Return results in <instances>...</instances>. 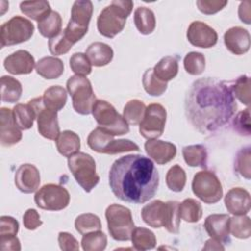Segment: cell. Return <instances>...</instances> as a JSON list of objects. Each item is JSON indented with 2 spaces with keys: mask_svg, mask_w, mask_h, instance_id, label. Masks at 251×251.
<instances>
[{
  "mask_svg": "<svg viewBox=\"0 0 251 251\" xmlns=\"http://www.w3.org/2000/svg\"><path fill=\"white\" fill-rule=\"evenodd\" d=\"M236 108L231 85L212 77L195 80L184 100L187 120L203 134L224 126L234 115Z\"/></svg>",
  "mask_w": 251,
  "mask_h": 251,
  "instance_id": "6da1fadb",
  "label": "cell"
},
{
  "mask_svg": "<svg viewBox=\"0 0 251 251\" xmlns=\"http://www.w3.org/2000/svg\"><path fill=\"white\" fill-rule=\"evenodd\" d=\"M109 185L120 200L143 204L155 196L159 187V173L149 158L140 154L126 155L113 163Z\"/></svg>",
  "mask_w": 251,
  "mask_h": 251,
  "instance_id": "7a4b0ae2",
  "label": "cell"
},
{
  "mask_svg": "<svg viewBox=\"0 0 251 251\" xmlns=\"http://www.w3.org/2000/svg\"><path fill=\"white\" fill-rule=\"evenodd\" d=\"M141 218L151 227L164 226L171 233L179 231V203L177 201L163 202L154 200L145 205L141 210Z\"/></svg>",
  "mask_w": 251,
  "mask_h": 251,
  "instance_id": "3957f363",
  "label": "cell"
},
{
  "mask_svg": "<svg viewBox=\"0 0 251 251\" xmlns=\"http://www.w3.org/2000/svg\"><path fill=\"white\" fill-rule=\"evenodd\" d=\"M132 8L133 2L130 0L112 1L98 16L97 28L99 33L108 38L115 37L124 29Z\"/></svg>",
  "mask_w": 251,
  "mask_h": 251,
  "instance_id": "277c9868",
  "label": "cell"
},
{
  "mask_svg": "<svg viewBox=\"0 0 251 251\" xmlns=\"http://www.w3.org/2000/svg\"><path fill=\"white\" fill-rule=\"evenodd\" d=\"M68 167L76 182L85 192H90L99 182L94 159L87 153L77 152L68 158Z\"/></svg>",
  "mask_w": 251,
  "mask_h": 251,
  "instance_id": "5b68a950",
  "label": "cell"
},
{
  "mask_svg": "<svg viewBox=\"0 0 251 251\" xmlns=\"http://www.w3.org/2000/svg\"><path fill=\"white\" fill-rule=\"evenodd\" d=\"M92 115L98 127L113 136L124 135L129 131L128 124L124 117L105 100H96L92 108Z\"/></svg>",
  "mask_w": 251,
  "mask_h": 251,
  "instance_id": "8992f818",
  "label": "cell"
},
{
  "mask_svg": "<svg viewBox=\"0 0 251 251\" xmlns=\"http://www.w3.org/2000/svg\"><path fill=\"white\" fill-rule=\"evenodd\" d=\"M105 217L109 233L113 239L127 241L131 238V233L135 226L128 208L119 204H112L107 207Z\"/></svg>",
  "mask_w": 251,
  "mask_h": 251,
  "instance_id": "52a82bcc",
  "label": "cell"
},
{
  "mask_svg": "<svg viewBox=\"0 0 251 251\" xmlns=\"http://www.w3.org/2000/svg\"><path fill=\"white\" fill-rule=\"evenodd\" d=\"M92 12L93 5L89 0H78L74 3L71 19L66 28L63 29V33L71 43H76L86 34Z\"/></svg>",
  "mask_w": 251,
  "mask_h": 251,
  "instance_id": "ba28073f",
  "label": "cell"
},
{
  "mask_svg": "<svg viewBox=\"0 0 251 251\" xmlns=\"http://www.w3.org/2000/svg\"><path fill=\"white\" fill-rule=\"evenodd\" d=\"M67 90L72 97L74 110L80 115H89L96 102L91 83L82 75H73L67 81Z\"/></svg>",
  "mask_w": 251,
  "mask_h": 251,
  "instance_id": "9c48e42d",
  "label": "cell"
},
{
  "mask_svg": "<svg viewBox=\"0 0 251 251\" xmlns=\"http://www.w3.org/2000/svg\"><path fill=\"white\" fill-rule=\"evenodd\" d=\"M87 144L90 149L97 153L103 154H119L128 151H138L139 146L129 139H114V136L96 127L88 137Z\"/></svg>",
  "mask_w": 251,
  "mask_h": 251,
  "instance_id": "30bf717a",
  "label": "cell"
},
{
  "mask_svg": "<svg viewBox=\"0 0 251 251\" xmlns=\"http://www.w3.org/2000/svg\"><path fill=\"white\" fill-rule=\"evenodd\" d=\"M191 186L193 193L206 204H215L223 196L222 183L211 171L204 170L196 173Z\"/></svg>",
  "mask_w": 251,
  "mask_h": 251,
  "instance_id": "8fae6325",
  "label": "cell"
},
{
  "mask_svg": "<svg viewBox=\"0 0 251 251\" xmlns=\"http://www.w3.org/2000/svg\"><path fill=\"white\" fill-rule=\"evenodd\" d=\"M33 31L34 25L29 20L21 16L13 17L1 25V48L29 40Z\"/></svg>",
  "mask_w": 251,
  "mask_h": 251,
  "instance_id": "7c38bea8",
  "label": "cell"
},
{
  "mask_svg": "<svg viewBox=\"0 0 251 251\" xmlns=\"http://www.w3.org/2000/svg\"><path fill=\"white\" fill-rule=\"evenodd\" d=\"M37 207L47 211H60L70 203L69 191L62 185L48 183L43 185L34 195Z\"/></svg>",
  "mask_w": 251,
  "mask_h": 251,
  "instance_id": "4fadbf2b",
  "label": "cell"
},
{
  "mask_svg": "<svg viewBox=\"0 0 251 251\" xmlns=\"http://www.w3.org/2000/svg\"><path fill=\"white\" fill-rule=\"evenodd\" d=\"M28 103L35 112L39 133L47 139L56 140L61 133L57 112L46 108L42 97L33 98Z\"/></svg>",
  "mask_w": 251,
  "mask_h": 251,
  "instance_id": "5bb4252c",
  "label": "cell"
},
{
  "mask_svg": "<svg viewBox=\"0 0 251 251\" xmlns=\"http://www.w3.org/2000/svg\"><path fill=\"white\" fill-rule=\"evenodd\" d=\"M167 111L159 103H152L146 107L144 118L139 124V132L146 139L159 138L165 129Z\"/></svg>",
  "mask_w": 251,
  "mask_h": 251,
  "instance_id": "9a60e30c",
  "label": "cell"
},
{
  "mask_svg": "<svg viewBox=\"0 0 251 251\" xmlns=\"http://www.w3.org/2000/svg\"><path fill=\"white\" fill-rule=\"evenodd\" d=\"M186 37L193 46L201 48H211L215 46L218 41L216 30L200 21H195L190 24Z\"/></svg>",
  "mask_w": 251,
  "mask_h": 251,
  "instance_id": "2e32d148",
  "label": "cell"
},
{
  "mask_svg": "<svg viewBox=\"0 0 251 251\" xmlns=\"http://www.w3.org/2000/svg\"><path fill=\"white\" fill-rule=\"evenodd\" d=\"M22 139L21 128L16 125L13 110L2 107L0 109V142L2 146L9 147Z\"/></svg>",
  "mask_w": 251,
  "mask_h": 251,
  "instance_id": "e0dca14e",
  "label": "cell"
},
{
  "mask_svg": "<svg viewBox=\"0 0 251 251\" xmlns=\"http://www.w3.org/2000/svg\"><path fill=\"white\" fill-rule=\"evenodd\" d=\"M15 184L23 193L28 194L36 191L40 184L38 169L32 164L21 165L15 174Z\"/></svg>",
  "mask_w": 251,
  "mask_h": 251,
  "instance_id": "ac0fdd59",
  "label": "cell"
},
{
  "mask_svg": "<svg viewBox=\"0 0 251 251\" xmlns=\"http://www.w3.org/2000/svg\"><path fill=\"white\" fill-rule=\"evenodd\" d=\"M229 220L230 217L226 214H212L206 218L204 227L211 238L221 243H226L230 241Z\"/></svg>",
  "mask_w": 251,
  "mask_h": 251,
  "instance_id": "d6986e66",
  "label": "cell"
},
{
  "mask_svg": "<svg viewBox=\"0 0 251 251\" xmlns=\"http://www.w3.org/2000/svg\"><path fill=\"white\" fill-rule=\"evenodd\" d=\"M35 66L33 56L26 50H18L4 60L5 69L12 75L30 74Z\"/></svg>",
  "mask_w": 251,
  "mask_h": 251,
  "instance_id": "ffe728a7",
  "label": "cell"
},
{
  "mask_svg": "<svg viewBox=\"0 0 251 251\" xmlns=\"http://www.w3.org/2000/svg\"><path fill=\"white\" fill-rule=\"evenodd\" d=\"M224 42L232 54L242 55L250 48V34L241 26H233L225 32Z\"/></svg>",
  "mask_w": 251,
  "mask_h": 251,
  "instance_id": "44dd1931",
  "label": "cell"
},
{
  "mask_svg": "<svg viewBox=\"0 0 251 251\" xmlns=\"http://www.w3.org/2000/svg\"><path fill=\"white\" fill-rule=\"evenodd\" d=\"M225 205L226 210L234 215H246L251 207V198L249 192L241 187H233L225 196Z\"/></svg>",
  "mask_w": 251,
  "mask_h": 251,
  "instance_id": "7402d4cb",
  "label": "cell"
},
{
  "mask_svg": "<svg viewBox=\"0 0 251 251\" xmlns=\"http://www.w3.org/2000/svg\"><path fill=\"white\" fill-rule=\"evenodd\" d=\"M144 148L147 155L159 165L169 163L176 155V145L168 141L148 139L144 144Z\"/></svg>",
  "mask_w": 251,
  "mask_h": 251,
  "instance_id": "603a6c76",
  "label": "cell"
},
{
  "mask_svg": "<svg viewBox=\"0 0 251 251\" xmlns=\"http://www.w3.org/2000/svg\"><path fill=\"white\" fill-rule=\"evenodd\" d=\"M85 55L89 59L91 65L95 67H103L112 61L114 52L110 45L97 41L91 43L86 48Z\"/></svg>",
  "mask_w": 251,
  "mask_h": 251,
  "instance_id": "cb8c5ba5",
  "label": "cell"
},
{
  "mask_svg": "<svg viewBox=\"0 0 251 251\" xmlns=\"http://www.w3.org/2000/svg\"><path fill=\"white\" fill-rule=\"evenodd\" d=\"M35 71L46 79H56L64 73V63L61 59L53 56L43 57L36 63Z\"/></svg>",
  "mask_w": 251,
  "mask_h": 251,
  "instance_id": "d4e9b609",
  "label": "cell"
},
{
  "mask_svg": "<svg viewBox=\"0 0 251 251\" xmlns=\"http://www.w3.org/2000/svg\"><path fill=\"white\" fill-rule=\"evenodd\" d=\"M56 146L61 155L69 158L79 151L80 138L72 130H64L56 139Z\"/></svg>",
  "mask_w": 251,
  "mask_h": 251,
  "instance_id": "484cf974",
  "label": "cell"
},
{
  "mask_svg": "<svg viewBox=\"0 0 251 251\" xmlns=\"http://www.w3.org/2000/svg\"><path fill=\"white\" fill-rule=\"evenodd\" d=\"M134 24L141 34H150L156 27V19L153 11L146 7H138L134 11Z\"/></svg>",
  "mask_w": 251,
  "mask_h": 251,
  "instance_id": "4316f807",
  "label": "cell"
},
{
  "mask_svg": "<svg viewBox=\"0 0 251 251\" xmlns=\"http://www.w3.org/2000/svg\"><path fill=\"white\" fill-rule=\"evenodd\" d=\"M42 99L46 108L58 112L66 105L67 91L60 85H53L44 91Z\"/></svg>",
  "mask_w": 251,
  "mask_h": 251,
  "instance_id": "83f0119b",
  "label": "cell"
},
{
  "mask_svg": "<svg viewBox=\"0 0 251 251\" xmlns=\"http://www.w3.org/2000/svg\"><path fill=\"white\" fill-rule=\"evenodd\" d=\"M20 10L24 15L36 22H40L52 11L49 2L44 0L21 2Z\"/></svg>",
  "mask_w": 251,
  "mask_h": 251,
  "instance_id": "f1b7e54d",
  "label": "cell"
},
{
  "mask_svg": "<svg viewBox=\"0 0 251 251\" xmlns=\"http://www.w3.org/2000/svg\"><path fill=\"white\" fill-rule=\"evenodd\" d=\"M23 92L21 82L8 75L1 77V100L7 103H16L20 100Z\"/></svg>",
  "mask_w": 251,
  "mask_h": 251,
  "instance_id": "f546056e",
  "label": "cell"
},
{
  "mask_svg": "<svg viewBox=\"0 0 251 251\" xmlns=\"http://www.w3.org/2000/svg\"><path fill=\"white\" fill-rule=\"evenodd\" d=\"M154 75L161 80L168 82L175 78L178 72L177 60L173 56L163 57L153 68Z\"/></svg>",
  "mask_w": 251,
  "mask_h": 251,
  "instance_id": "4dcf8cb0",
  "label": "cell"
},
{
  "mask_svg": "<svg viewBox=\"0 0 251 251\" xmlns=\"http://www.w3.org/2000/svg\"><path fill=\"white\" fill-rule=\"evenodd\" d=\"M40 34L47 38H53L61 32L62 18L56 11H51L45 18H43L37 25Z\"/></svg>",
  "mask_w": 251,
  "mask_h": 251,
  "instance_id": "1f68e13d",
  "label": "cell"
},
{
  "mask_svg": "<svg viewBox=\"0 0 251 251\" xmlns=\"http://www.w3.org/2000/svg\"><path fill=\"white\" fill-rule=\"evenodd\" d=\"M182 156L185 163L190 167H206L208 153L201 144L184 146L182 148Z\"/></svg>",
  "mask_w": 251,
  "mask_h": 251,
  "instance_id": "d6a6232c",
  "label": "cell"
},
{
  "mask_svg": "<svg viewBox=\"0 0 251 251\" xmlns=\"http://www.w3.org/2000/svg\"><path fill=\"white\" fill-rule=\"evenodd\" d=\"M13 116L16 125L24 130L29 129L33 126V122L36 119L33 108L27 104L19 103L13 108Z\"/></svg>",
  "mask_w": 251,
  "mask_h": 251,
  "instance_id": "836d02e7",
  "label": "cell"
},
{
  "mask_svg": "<svg viewBox=\"0 0 251 251\" xmlns=\"http://www.w3.org/2000/svg\"><path fill=\"white\" fill-rule=\"evenodd\" d=\"M131 242L135 250H148L156 246L157 240L155 234L145 227H134L131 233Z\"/></svg>",
  "mask_w": 251,
  "mask_h": 251,
  "instance_id": "e575fe53",
  "label": "cell"
},
{
  "mask_svg": "<svg viewBox=\"0 0 251 251\" xmlns=\"http://www.w3.org/2000/svg\"><path fill=\"white\" fill-rule=\"evenodd\" d=\"M146 106L145 104L137 99L129 100L124 107L123 117L128 125L137 126L141 123L144 118Z\"/></svg>",
  "mask_w": 251,
  "mask_h": 251,
  "instance_id": "d590c367",
  "label": "cell"
},
{
  "mask_svg": "<svg viewBox=\"0 0 251 251\" xmlns=\"http://www.w3.org/2000/svg\"><path fill=\"white\" fill-rule=\"evenodd\" d=\"M202 214V206L195 199L187 198L179 203V216L187 223L198 222L201 219Z\"/></svg>",
  "mask_w": 251,
  "mask_h": 251,
  "instance_id": "8d00e7d4",
  "label": "cell"
},
{
  "mask_svg": "<svg viewBox=\"0 0 251 251\" xmlns=\"http://www.w3.org/2000/svg\"><path fill=\"white\" fill-rule=\"evenodd\" d=\"M142 84L145 91L152 96L162 95L168 87L166 81L159 79L153 72L152 68L147 69L142 75Z\"/></svg>",
  "mask_w": 251,
  "mask_h": 251,
  "instance_id": "74e56055",
  "label": "cell"
},
{
  "mask_svg": "<svg viewBox=\"0 0 251 251\" xmlns=\"http://www.w3.org/2000/svg\"><path fill=\"white\" fill-rule=\"evenodd\" d=\"M229 232L236 238L246 239L251 235V221L245 215L234 216L229 220Z\"/></svg>",
  "mask_w": 251,
  "mask_h": 251,
  "instance_id": "f35d334b",
  "label": "cell"
},
{
  "mask_svg": "<svg viewBox=\"0 0 251 251\" xmlns=\"http://www.w3.org/2000/svg\"><path fill=\"white\" fill-rule=\"evenodd\" d=\"M101 222L100 219L91 213L81 214L76 217L75 221V227L78 233L81 235L86 234L91 231L100 230L101 229Z\"/></svg>",
  "mask_w": 251,
  "mask_h": 251,
  "instance_id": "ab89813d",
  "label": "cell"
},
{
  "mask_svg": "<svg viewBox=\"0 0 251 251\" xmlns=\"http://www.w3.org/2000/svg\"><path fill=\"white\" fill-rule=\"evenodd\" d=\"M81 246L84 251H102L107 246V236L100 230L83 234Z\"/></svg>",
  "mask_w": 251,
  "mask_h": 251,
  "instance_id": "60d3db41",
  "label": "cell"
},
{
  "mask_svg": "<svg viewBox=\"0 0 251 251\" xmlns=\"http://www.w3.org/2000/svg\"><path fill=\"white\" fill-rule=\"evenodd\" d=\"M185 182L186 175L180 166L175 165L170 168L166 175V183L170 190L174 192H180L184 188Z\"/></svg>",
  "mask_w": 251,
  "mask_h": 251,
  "instance_id": "b9f144b4",
  "label": "cell"
},
{
  "mask_svg": "<svg viewBox=\"0 0 251 251\" xmlns=\"http://www.w3.org/2000/svg\"><path fill=\"white\" fill-rule=\"evenodd\" d=\"M183 66L189 75H198L205 70V57L199 52H189L183 59Z\"/></svg>",
  "mask_w": 251,
  "mask_h": 251,
  "instance_id": "7bdbcfd3",
  "label": "cell"
},
{
  "mask_svg": "<svg viewBox=\"0 0 251 251\" xmlns=\"http://www.w3.org/2000/svg\"><path fill=\"white\" fill-rule=\"evenodd\" d=\"M233 96H235L242 104L249 106L250 104V78L243 75L239 76L231 85Z\"/></svg>",
  "mask_w": 251,
  "mask_h": 251,
  "instance_id": "ee69618b",
  "label": "cell"
},
{
  "mask_svg": "<svg viewBox=\"0 0 251 251\" xmlns=\"http://www.w3.org/2000/svg\"><path fill=\"white\" fill-rule=\"evenodd\" d=\"M70 67L77 75H88L91 73V63L87 56L81 52L72 55L70 58Z\"/></svg>",
  "mask_w": 251,
  "mask_h": 251,
  "instance_id": "f6af8a7d",
  "label": "cell"
},
{
  "mask_svg": "<svg viewBox=\"0 0 251 251\" xmlns=\"http://www.w3.org/2000/svg\"><path fill=\"white\" fill-rule=\"evenodd\" d=\"M250 158H251V151L250 147H246L241 149L235 158L234 169L235 171L243 177L250 179L251 176V169H250Z\"/></svg>",
  "mask_w": 251,
  "mask_h": 251,
  "instance_id": "bcb514c9",
  "label": "cell"
},
{
  "mask_svg": "<svg viewBox=\"0 0 251 251\" xmlns=\"http://www.w3.org/2000/svg\"><path fill=\"white\" fill-rule=\"evenodd\" d=\"M73 43H71L67 37L64 35L63 30H61L60 33H58L53 38L49 39L48 41V47L49 51L52 55H64L68 53L71 48L73 47Z\"/></svg>",
  "mask_w": 251,
  "mask_h": 251,
  "instance_id": "7dc6e473",
  "label": "cell"
},
{
  "mask_svg": "<svg viewBox=\"0 0 251 251\" xmlns=\"http://www.w3.org/2000/svg\"><path fill=\"white\" fill-rule=\"evenodd\" d=\"M233 127L234 129L244 135L250 134V111L249 108L241 111L237 114V116L233 120Z\"/></svg>",
  "mask_w": 251,
  "mask_h": 251,
  "instance_id": "c3c4849f",
  "label": "cell"
},
{
  "mask_svg": "<svg viewBox=\"0 0 251 251\" xmlns=\"http://www.w3.org/2000/svg\"><path fill=\"white\" fill-rule=\"evenodd\" d=\"M196 5L199 11L205 15H213L227 5V1L222 0H197Z\"/></svg>",
  "mask_w": 251,
  "mask_h": 251,
  "instance_id": "681fc988",
  "label": "cell"
},
{
  "mask_svg": "<svg viewBox=\"0 0 251 251\" xmlns=\"http://www.w3.org/2000/svg\"><path fill=\"white\" fill-rule=\"evenodd\" d=\"M19 231V223L10 216L0 218V236H15Z\"/></svg>",
  "mask_w": 251,
  "mask_h": 251,
  "instance_id": "f907efd6",
  "label": "cell"
},
{
  "mask_svg": "<svg viewBox=\"0 0 251 251\" xmlns=\"http://www.w3.org/2000/svg\"><path fill=\"white\" fill-rule=\"evenodd\" d=\"M23 223L26 229L34 230L42 225L38 212L34 209H28L25 212L23 217Z\"/></svg>",
  "mask_w": 251,
  "mask_h": 251,
  "instance_id": "816d5d0a",
  "label": "cell"
},
{
  "mask_svg": "<svg viewBox=\"0 0 251 251\" xmlns=\"http://www.w3.org/2000/svg\"><path fill=\"white\" fill-rule=\"evenodd\" d=\"M58 242L60 248L64 251L79 249L78 241L73 236V234L69 232H60L58 235Z\"/></svg>",
  "mask_w": 251,
  "mask_h": 251,
  "instance_id": "f5cc1de1",
  "label": "cell"
},
{
  "mask_svg": "<svg viewBox=\"0 0 251 251\" xmlns=\"http://www.w3.org/2000/svg\"><path fill=\"white\" fill-rule=\"evenodd\" d=\"M0 248L1 250L20 251L21 244L19 238L15 236H0Z\"/></svg>",
  "mask_w": 251,
  "mask_h": 251,
  "instance_id": "db71d44e",
  "label": "cell"
},
{
  "mask_svg": "<svg viewBox=\"0 0 251 251\" xmlns=\"http://www.w3.org/2000/svg\"><path fill=\"white\" fill-rule=\"evenodd\" d=\"M250 1H244L241 2L238 8V16L239 19L245 23L246 25L250 24V18H251V11H250Z\"/></svg>",
  "mask_w": 251,
  "mask_h": 251,
  "instance_id": "11a10c76",
  "label": "cell"
},
{
  "mask_svg": "<svg viewBox=\"0 0 251 251\" xmlns=\"http://www.w3.org/2000/svg\"><path fill=\"white\" fill-rule=\"evenodd\" d=\"M224 250V246L221 244V242L211 238L206 241V245L203 247V250Z\"/></svg>",
  "mask_w": 251,
  "mask_h": 251,
  "instance_id": "9f6ffc18",
  "label": "cell"
}]
</instances>
